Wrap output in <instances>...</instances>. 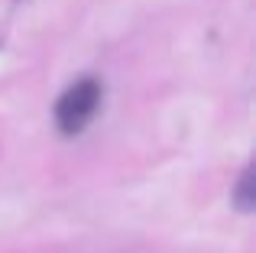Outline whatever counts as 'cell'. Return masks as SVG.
Instances as JSON below:
<instances>
[{"label":"cell","mask_w":256,"mask_h":253,"mask_svg":"<svg viewBox=\"0 0 256 253\" xmlns=\"http://www.w3.org/2000/svg\"><path fill=\"white\" fill-rule=\"evenodd\" d=\"M100 98H104V88H100L98 78H82L75 82L56 104V124L65 136H78L88 124L94 120L100 108Z\"/></svg>","instance_id":"1"},{"label":"cell","mask_w":256,"mask_h":253,"mask_svg":"<svg viewBox=\"0 0 256 253\" xmlns=\"http://www.w3.org/2000/svg\"><path fill=\"white\" fill-rule=\"evenodd\" d=\"M234 202H237L240 211H253V176L244 172L237 182V192H234Z\"/></svg>","instance_id":"2"}]
</instances>
